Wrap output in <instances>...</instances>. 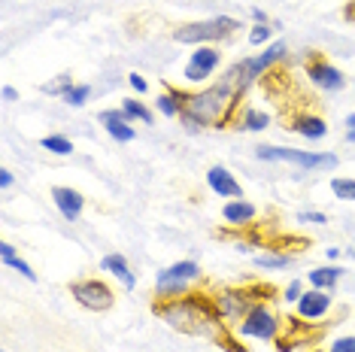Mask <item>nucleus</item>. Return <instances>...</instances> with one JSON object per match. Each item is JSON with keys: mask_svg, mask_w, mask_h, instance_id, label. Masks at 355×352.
Listing matches in <instances>:
<instances>
[{"mask_svg": "<svg viewBox=\"0 0 355 352\" xmlns=\"http://www.w3.org/2000/svg\"><path fill=\"white\" fill-rule=\"evenodd\" d=\"M240 98L243 94L237 91L234 85H228L225 79H219L216 85H207L200 91L189 94L182 107V127L185 131H204V127H228L237 122V113H240Z\"/></svg>", "mask_w": 355, "mask_h": 352, "instance_id": "f03ea898", "label": "nucleus"}, {"mask_svg": "<svg viewBox=\"0 0 355 352\" xmlns=\"http://www.w3.org/2000/svg\"><path fill=\"white\" fill-rule=\"evenodd\" d=\"M185 100H189V91H180V88H167L164 94H158V100H155V109H158L161 116L173 118V116H180V113H182Z\"/></svg>", "mask_w": 355, "mask_h": 352, "instance_id": "aec40b11", "label": "nucleus"}, {"mask_svg": "<svg viewBox=\"0 0 355 352\" xmlns=\"http://www.w3.org/2000/svg\"><path fill=\"white\" fill-rule=\"evenodd\" d=\"M52 201H55L58 213L67 222H79V215H83V210H85V197L79 195L76 188H70V186H55L52 188Z\"/></svg>", "mask_w": 355, "mask_h": 352, "instance_id": "ddd939ff", "label": "nucleus"}, {"mask_svg": "<svg viewBox=\"0 0 355 352\" xmlns=\"http://www.w3.org/2000/svg\"><path fill=\"white\" fill-rule=\"evenodd\" d=\"M122 113L128 116V122H143L146 127L155 125V116H152V109L146 107V103L134 100V98H125L122 100Z\"/></svg>", "mask_w": 355, "mask_h": 352, "instance_id": "4be33fe9", "label": "nucleus"}, {"mask_svg": "<svg viewBox=\"0 0 355 352\" xmlns=\"http://www.w3.org/2000/svg\"><path fill=\"white\" fill-rule=\"evenodd\" d=\"M73 85H76V82L70 79V73H61V76H55L52 82H46V85H43V91L49 94V98H67L70 88H73Z\"/></svg>", "mask_w": 355, "mask_h": 352, "instance_id": "5701e85b", "label": "nucleus"}, {"mask_svg": "<svg viewBox=\"0 0 355 352\" xmlns=\"http://www.w3.org/2000/svg\"><path fill=\"white\" fill-rule=\"evenodd\" d=\"M282 331V319L270 310L268 301H255L246 319L234 328L237 337H252V340H277Z\"/></svg>", "mask_w": 355, "mask_h": 352, "instance_id": "423d86ee", "label": "nucleus"}, {"mask_svg": "<svg viewBox=\"0 0 355 352\" xmlns=\"http://www.w3.org/2000/svg\"><path fill=\"white\" fill-rule=\"evenodd\" d=\"M346 19H349V21H355V0H352L349 6H346Z\"/></svg>", "mask_w": 355, "mask_h": 352, "instance_id": "e433bc0d", "label": "nucleus"}, {"mask_svg": "<svg viewBox=\"0 0 355 352\" xmlns=\"http://www.w3.org/2000/svg\"><path fill=\"white\" fill-rule=\"evenodd\" d=\"M346 127H349V131H346V140L355 143V113L346 116Z\"/></svg>", "mask_w": 355, "mask_h": 352, "instance_id": "473e14b6", "label": "nucleus"}, {"mask_svg": "<svg viewBox=\"0 0 355 352\" xmlns=\"http://www.w3.org/2000/svg\"><path fill=\"white\" fill-rule=\"evenodd\" d=\"M0 261H3L6 267L19 270V274L28 279V283H37V274H34V267H31V264H28L25 258H19V255H15V249H12L10 243H0Z\"/></svg>", "mask_w": 355, "mask_h": 352, "instance_id": "412c9836", "label": "nucleus"}, {"mask_svg": "<svg viewBox=\"0 0 355 352\" xmlns=\"http://www.w3.org/2000/svg\"><path fill=\"white\" fill-rule=\"evenodd\" d=\"M101 125L107 127V134L112 140H119V143H131L137 137L134 122H128V116L122 113V109H103V113H101Z\"/></svg>", "mask_w": 355, "mask_h": 352, "instance_id": "2eb2a0df", "label": "nucleus"}, {"mask_svg": "<svg viewBox=\"0 0 355 352\" xmlns=\"http://www.w3.org/2000/svg\"><path fill=\"white\" fill-rule=\"evenodd\" d=\"M328 352H355V337H337L328 346Z\"/></svg>", "mask_w": 355, "mask_h": 352, "instance_id": "c85d7f7f", "label": "nucleus"}, {"mask_svg": "<svg viewBox=\"0 0 355 352\" xmlns=\"http://www.w3.org/2000/svg\"><path fill=\"white\" fill-rule=\"evenodd\" d=\"M101 267L107 270V274L116 276L119 283H122V289H128V292H134V289H137V276H134L131 264H128V258H125L122 252H110V255H103Z\"/></svg>", "mask_w": 355, "mask_h": 352, "instance_id": "dca6fc26", "label": "nucleus"}, {"mask_svg": "<svg viewBox=\"0 0 355 352\" xmlns=\"http://www.w3.org/2000/svg\"><path fill=\"white\" fill-rule=\"evenodd\" d=\"M255 158H261V161H288V164L304 167V170H334L340 164L334 152H304V149H286V146H258Z\"/></svg>", "mask_w": 355, "mask_h": 352, "instance_id": "39448f33", "label": "nucleus"}, {"mask_svg": "<svg viewBox=\"0 0 355 352\" xmlns=\"http://www.w3.org/2000/svg\"><path fill=\"white\" fill-rule=\"evenodd\" d=\"M128 82H131V88H134L137 94H146V88H149V82L140 73H131V76H128Z\"/></svg>", "mask_w": 355, "mask_h": 352, "instance_id": "2f4dec72", "label": "nucleus"}, {"mask_svg": "<svg viewBox=\"0 0 355 352\" xmlns=\"http://www.w3.org/2000/svg\"><path fill=\"white\" fill-rule=\"evenodd\" d=\"M295 307H297V316H301L304 322H316V319L328 316V310H331V294L322 292V289H310V292H304L301 298H297Z\"/></svg>", "mask_w": 355, "mask_h": 352, "instance_id": "f8f14e48", "label": "nucleus"}, {"mask_svg": "<svg viewBox=\"0 0 355 352\" xmlns=\"http://www.w3.org/2000/svg\"><path fill=\"white\" fill-rule=\"evenodd\" d=\"M222 64V52L219 46H198L195 52H191L189 64H185V79L189 82H207L209 76L216 73V67Z\"/></svg>", "mask_w": 355, "mask_h": 352, "instance_id": "9d476101", "label": "nucleus"}, {"mask_svg": "<svg viewBox=\"0 0 355 352\" xmlns=\"http://www.w3.org/2000/svg\"><path fill=\"white\" fill-rule=\"evenodd\" d=\"M349 255H352V258H355V249H352V252H349Z\"/></svg>", "mask_w": 355, "mask_h": 352, "instance_id": "4c0bfd02", "label": "nucleus"}, {"mask_svg": "<svg viewBox=\"0 0 355 352\" xmlns=\"http://www.w3.org/2000/svg\"><path fill=\"white\" fill-rule=\"evenodd\" d=\"M292 261H295L292 255H268V252L255 258V264L258 267H264V270H282V267H288Z\"/></svg>", "mask_w": 355, "mask_h": 352, "instance_id": "a878e982", "label": "nucleus"}, {"mask_svg": "<svg viewBox=\"0 0 355 352\" xmlns=\"http://www.w3.org/2000/svg\"><path fill=\"white\" fill-rule=\"evenodd\" d=\"M207 186L216 191L219 197H243V188H240V182L234 179V173L228 170V167H222V164H216V167H209L207 170Z\"/></svg>", "mask_w": 355, "mask_h": 352, "instance_id": "4468645a", "label": "nucleus"}, {"mask_svg": "<svg viewBox=\"0 0 355 352\" xmlns=\"http://www.w3.org/2000/svg\"><path fill=\"white\" fill-rule=\"evenodd\" d=\"M252 19H255V25H268V12H264V10H258V6L252 10Z\"/></svg>", "mask_w": 355, "mask_h": 352, "instance_id": "c9c22d12", "label": "nucleus"}, {"mask_svg": "<svg viewBox=\"0 0 355 352\" xmlns=\"http://www.w3.org/2000/svg\"><path fill=\"white\" fill-rule=\"evenodd\" d=\"M88 98H92V85H73L70 88V94L64 100L70 103V107H85Z\"/></svg>", "mask_w": 355, "mask_h": 352, "instance_id": "bb28decb", "label": "nucleus"}, {"mask_svg": "<svg viewBox=\"0 0 355 352\" xmlns=\"http://www.w3.org/2000/svg\"><path fill=\"white\" fill-rule=\"evenodd\" d=\"M297 222H313V225H325L328 215H325V213H297Z\"/></svg>", "mask_w": 355, "mask_h": 352, "instance_id": "7c9ffc66", "label": "nucleus"}, {"mask_svg": "<svg viewBox=\"0 0 355 352\" xmlns=\"http://www.w3.org/2000/svg\"><path fill=\"white\" fill-rule=\"evenodd\" d=\"M10 186H12V170L3 167V170H0V188H10Z\"/></svg>", "mask_w": 355, "mask_h": 352, "instance_id": "f704fd0d", "label": "nucleus"}, {"mask_svg": "<svg viewBox=\"0 0 355 352\" xmlns=\"http://www.w3.org/2000/svg\"><path fill=\"white\" fill-rule=\"evenodd\" d=\"M331 191L337 195V201H355V179L334 176V179H331Z\"/></svg>", "mask_w": 355, "mask_h": 352, "instance_id": "393cba45", "label": "nucleus"}, {"mask_svg": "<svg viewBox=\"0 0 355 352\" xmlns=\"http://www.w3.org/2000/svg\"><path fill=\"white\" fill-rule=\"evenodd\" d=\"M270 294H273L270 285H246V289H240V285H222V289L213 292V303L225 322L231 328H237L246 319L249 310H252V303L270 301Z\"/></svg>", "mask_w": 355, "mask_h": 352, "instance_id": "7ed1b4c3", "label": "nucleus"}, {"mask_svg": "<svg viewBox=\"0 0 355 352\" xmlns=\"http://www.w3.org/2000/svg\"><path fill=\"white\" fill-rule=\"evenodd\" d=\"M152 313L182 334L213 340L216 346H225L228 352H246V349H237L234 328L219 316L213 294L207 292H189V294H180V298H155Z\"/></svg>", "mask_w": 355, "mask_h": 352, "instance_id": "f257e3e1", "label": "nucleus"}, {"mask_svg": "<svg viewBox=\"0 0 355 352\" xmlns=\"http://www.w3.org/2000/svg\"><path fill=\"white\" fill-rule=\"evenodd\" d=\"M40 146H43L46 152H52V155H70L73 152V143H70L67 137H61V134H49V137L40 140Z\"/></svg>", "mask_w": 355, "mask_h": 352, "instance_id": "b1692460", "label": "nucleus"}, {"mask_svg": "<svg viewBox=\"0 0 355 352\" xmlns=\"http://www.w3.org/2000/svg\"><path fill=\"white\" fill-rule=\"evenodd\" d=\"M70 294H73V301L79 307L92 310V313H107L112 303H116V292H112L101 276L73 279V283H70Z\"/></svg>", "mask_w": 355, "mask_h": 352, "instance_id": "6e6552de", "label": "nucleus"}, {"mask_svg": "<svg viewBox=\"0 0 355 352\" xmlns=\"http://www.w3.org/2000/svg\"><path fill=\"white\" fill-rule=\"evenodd\" d=\"M222 215H225V222L234 228H240V225H249V222L258 215V210L249 201H243V197H234V201H228L222 206Z\"/></svg>", "mask_w": 355, "mask_h": 352, "instance_id": "f3484780", "label": "nucleus"}, {"mask_svg": "<svg viewBox=\"0 0 355 352\" xmlns=\"http://www.w3.org/2000/svg\"><path fill=\"white\" fill-rule=\"evenodd\" d=\"M301 294H304L301 283H295V279H292V283L286 285V292H282V301H288V303H297V298H301Z\"/></svg>", "mask_w": 355, "mask_h": 352, "instance_id": "c756f323", "label": "nucleus"}, {"mask_svg": "<svg viewBox=\"0 0 355 352\" xmlns=\"http://www.w3.org/2000/svg\"><path fill=\"white\" fill-rule=\"evenodd\" d=\"M268 125H270V116L264 113V109H255V107H243V109L237 113V122H234V127H237V131H249V134L264 131Z\"/></svg>", "mask_w": 355, "mask_h": 352, "instance_id": "a211bd4d", "label": "nucleus"}, {"mask_svg": "<svg viewBox=\"0 0 355 352\" xmlns=\"http://www.w3.org/2000/svg\"><path fill=\"white\" fill-rule=\"evenodd\" d=\"M270 37H273L270 25H255L252 30H249V43L252 46H270Z\"/></svg>", "mask_w": 355, "mask_h": 352, "instance_id": "cd10ccee", "label": "nucleus"}, {"mask_svg": "<svg viewBox=\"0 0 355 352\" xmlns=\"http://www.w3.org/2000/svg\"><path fill=\"white\" fill-rule=\"evenodd\" d=\"M0 98H3L6 103H12L15 98H19V91H15V88H12V85H3V91H0Z\"/></svg>", "mask_w": 355, "mask_h": 352, "instance_id": "72a5a7b5", "label": "nucleus"}, {"mask_svg": "<svg viewBox=\"0 0 355 352\" xmlns=\"http://www.w3.org/2000/svg\"><path fill=\"white\" fill-rule=\"evenodd\" d=\"M304 67H306V79H310L316 88H322V91H340V88L346 85L340 70H337L328 58H322L319 52H313Z\"/></svg>", "mask_w": 355, "mask_h": 352, "instance_id": "1a4fd4ad", "label": "nucleus"}, {"mask_svg": "<svg viewBox=\"0 0 355 352\" xmlns=\"http://www.w3.org/2000/svg\"><path fill=\"white\" fill-rule=\"evenodd\" d=\"M198 279H200V267L195 261H176L155 276V294L158 298H180V294L191 292V285Z\"/></svg>", "mask_w": 355, "mask_h": 352, "instance_id": "0eeeda50", "label": "nucleus"}, {"mask_svg": "<svg viewBox=\"0 0 355 352\" xmlns=\"http://www.w3.org/2000/svg\"><path fill=\"white\" fill-rule=\"evenodd\" d=\"M343 274H346V270L337 267V264H325V267H313L310 274H306V279H310V289L328 292V289H334L337 279H340Z\"/></svg>", "mask_w": 355, "mask_h": 352, "instance_id": "6ab92c4d", "label": "nucleus"}, {"mask_svg": "<svg viewBox=\"0 0 355 352\" xmlns=\"http://www.w3.org/2000/svg\"><path fill=\"white\" fill-rule=\"evenodd\" d=\"M286 125H288V131L301 134L304 140H322L328 134L325 118L316 116V113H310V109H301V113L286 116Z\"/></svg>", "mask_w": 355, "mask_h": 352, "instance_id": "9b49d317", "label": "nucleus"}, {"mask_svg": "<svg viewBox=\"0 0 355 352\" xmlns=\"http://www.w3.org/2000/svg\"><path fill=\"white\" fill-rule=\"evenodd\" d=\"M0 352H6V349H0Z\"/></svg>", "mask_w": 355, "mask_h": 352, "instance_id": "58836bf2", "label": "nucleus"}, {"mask_svg": "<svg viewBox=\"0 0 355 352\" xmlns=\"http://www.w3.org/2000/svg\"><path fill=\"white\" fill-rule=\"evenodd\" d=\"M237 30H240L237 19L216 15V19H207V21L180 25L173 30V39H176V43H189V46H213V43H222V39H231Z\"/></svg>", "mask_w": 355, "mask_h": 352, "instance_id": "20e7f679", "label": "nucleus"}]
</instances>
